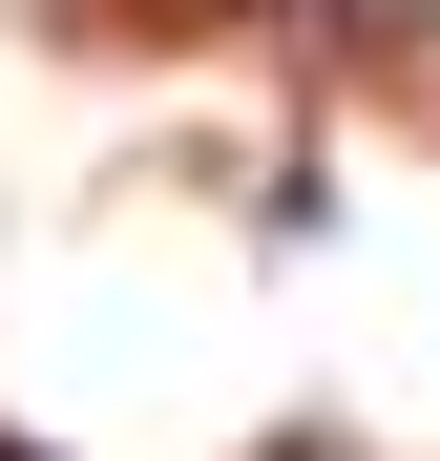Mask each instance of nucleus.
Masks as SVG:
<instances>
[{"mask_svg": "<svg viewBox=\"0 0 440 461\" xmlns=\"http://www.w3.org/2000/svg\"><path fill=\"white\" fill-rule=\"evenodd\" d=\"M0 461H42V440H0Z\"/></svg>", "mask_w": 440, "mask_h": 461, "instance_id": "2", "label": "nucleus"}, {"mask_svg": "<svg viewBox=\"0 0 440 461\" xmlns=\"http://www.w3.org/2000/svg\"><path fill=\"white\" fill-rule=\"evenodd\" d=\"M126 22H168V42H189V22H336V0H126Z\"/></svg>", "mask_w": 440, "mask_h": 461, "instance_id": "1", "label": "nucleus"}]
</instances>
